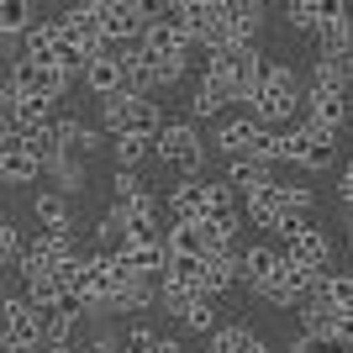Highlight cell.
Segmentation results:
<instances>
[{"label":"cell","instance_id":"obj_1","mask_svg":"<svg viewBox=\"0 0 353 353\" xmlns=\"http://www.w3.org/2000/svg\"><path fill=\"white\" fill-rule=\"evenodd\" d=\"M248 111L264 121V127H290L295 111H306V90H301L290 63H269V79H264V90L253 95Z\"/></svg>","mask_w":353,"mask_h":353},{"label":"cell","instance_id":"obj_2","mask_svg":"<svg viewBox=\"0 0 353 353\" xmlns=\"http://www.w3.org/2000/svg\"><path fill=\"white\" fill-rule=\"evenodd\" d=\"M101 121L105 132L121 137V132H137V137H159L163 132V111L153 95H132V90H121L111 101H101Z\"/></svg>","mask_w":353,"mask_h":353},{"label":"cell","instance_id":"obj_3","mask_svg":"<svg viewBox=\"0 0 353 353\" xmlns=\"http://www.w3.org/2000/svg\"><path fill=\"white\" fill-rule=\"evenodd\" d=\"M153 159L174 163L185 179H201V169H206V137L195 132V121H163V132L153 137Z\"/></svg>","mask_w":353,"mask_h":353},{"label":"cell","instance_id":"obj_4","mask_svg":"<svg viewBox=\"0 0 353 353\" xmlns=\"http://www.w3.org/2000/svg\"><path fill=\"white\" fill-rule=\"evenodd\" d=\"M285 163H301L311 174L332 169V163H338V132L311 127V121H290V127H285Z\"/></svg>","mask_w":353,"mask_h":353},{"label":"cell","instance_id":"obj_5","mask_svg":"<svg viewBox=\"0 0 353 353\" xmlns=\"http://www.w3.org/2000/svg\"><path fill=\"white\" fill-rule=\"evenodd\" d=\"M6 79L21 85V95H37V101H53V105L74 90L69 69H59V63H37V59H16L11 69H6Z\"/></svg>","mask_w":353,"mask_h":353},{"label":"cell","instance_id":"obj_6","mask_svg":"<svg viewBox=\"0 0 353 353\" xmlns=\"http://www.w3.org/2000/svg\"><path fill=\"white\" fill-rule=\"evenodd\" d=\"M37 174H43V163H37V153L27 148V137L16 132V127H6V132H0V179H6V185H32Z\"/></svg>","mask_w":353,"mask_h":353},{"label":"cell","instance_id":"obj_7","mask_svg":"<svg viewBox=\"0 0 353 353\" xmlns=\"http://www.w3.org/2000/svg\"><path fill=\"white\" fill-rule=\"evenodd\" d=\"M101 6V32L111 48H132L143 43V16H137L132 0H95Z\"/></svg>","mask_w":353,"mask_h":353},{"label":"cell","instance_id":"obj_8","mask_svg":"<svg viewBox=\"0 0 353 353\" xmlns=\"http://www.w3.org/2000/svg\"><path fill=\"white\" fill-rule=\"evenodd\" d=\"M259 137H264V121L253 117H232V121H221L216 137H211V148L216 153H227V159H253V148H259Z\"/></svg>","mask_w":353,"mask_h":353},{"label":"cell","instance_id":"obj_9","mask_svg":"<svg viewBox=\"0 0 353 353\" xmlns=\"http://www.w3.org/2000/svg\"><path fill=\"white\" fill-rule=\"evenodd\" d=\"M285 259L301 264V269H311V274H332V237H327L322 227H306L301 237L285 243Z\"/></svg>","mask_w":353,"mask_h":353},{"label":"cell","instance_id":"obj_10","mask_svg":"<svg viewBox=\"0 0 353 353\" xmlns=\"http://www.w3.org/2000/svg\"><path fill=\"white\" fill-rule=\"evenodd\" d=\"M85 90L95 95V101H111V95H121V90H127V63H121L117 48H111V53H101V59H90Z\"/></svg>","mask_w":353,"mask_h":353},{"label":"cell","instance_id":"obj_11","mask_svg":"<svg viewBox=\"0 0 353 353\" xmlns=\"http://www.w3.org/2000/svg\"><path fill=\"white\" fill-rule=\"evenodd\" d=\"M280 264H285V248H274V243H248V248H243V285L259 295L280 274Z\"/></svg>","mask_w":353,"mask_h":353},{"label":"cell","instance_id":"obj_12","mask_svg":"<svg viewBox=\"0 0 353 353\" xmlns=\"http://www.w3.org/2000/svg\"><path fill=\"white\" fill-rule=\"evenodd\" d=\"M264 79H269L264 53H259V48H232V90H237V101L253 105V95L264 90Z\"/></svg>","mask_w":353,"mask_h":353},{"label":"cell","instance_id":"obj_13","mask_svg":"<svg viewBox=\"0 0 353 353\" xmlns=\"http://www.w3.org/2000/svg\"><path fill=\"white\" fill-rule=\"evenodd\" d=\"M227 101H237L232 79H227V74H201V85H195V95H190V117L211 121V117H221V105H227Z\"/></svg>","mask_w":353,"mask_h":353},{"label":"cell","instance_id":"obj_14","mask_svg":"<svg viewBox=\"0 0 353 353\" xmlns=\"http://www.w3.org/2000/svg\"><path fill=\"white\" fill-rule=\"evenodd\" d=\"M163 248H169V259H211V232H206V221H169Z\"/></svg>","mask_w":353,"mask_h":353},{"label":"cell","instance_id":"obj_15","mask_svg":"<svg viewBox=\"0 0 353 353\" xmlns=\"http://www.w3.org/2000/svg\"><path fill=\"white\" fill-rule=\"evenodd\" d=\"M348 95H338V90H306V121L311 127H327V132H338V127H348Z\"/></svg>","mask_w":353,"mask_h":353},{"label":"cell","instance_id":"obj_16","mask_svg":"<svg viewBox=\"0 0 353 353\" xmlns=\"http://www.w3.org/2000/svg\"><path fill=\"white\" fill-rule=\"evenodd\" d=\"M143 48L153 59H174V53H190L195 37L185 27H174V21H153V27H143Z\"/></svg>","mask_w":353,"mask_h":353},{"label":"cell","instance_id":"obj_17","mask_svg":"<svg viewBox=\"0 0 353 353\" xmlns=\"http://www.w3.org/2000/svg\"><path fill=\"white\" fill-rule=\"evenodd\" d=\"M285 190H280V179H274V185H264V190L259 195H248V201H243V216H248V227H269V232H274V221L285 216Z\"/></svg>","mask_w":353,"mask_h":353},{"label":"cell","instance_id":"obj_18","mask_svg":"<svg viewBox=\"0 0 353 353\" xmlns=\"http://www.w3.org/2000/svg\"><path fill=\"white\" fill-rule=\"evenodd\" d=\"M169 216L174 221H206V179H179L169 190Z\"/></svg>","mask_w":353,"mask_h":353},{"label":"cell","instance_id":"obj_19","mask_svg":"<svg viewBox=\"0 0 353 353\" xmlns=\"http://www.w3.org/2000/svg\"><path fill=\"white\" fill-rule=\"evenodd\" d=\"M59 132H63V153H74V159H95V153L105 148V132H101V127H90V121L59 117Z\"/></svg>","mask_w":353,"mask_h":353},{"label":"cell","instance_id":"obj_20","mask_svg":"<svg viewBox=\"0 0 353 353\" xmlns=\"http://www.w3.org/2000/svg\"><path fill=\"white\" fill-rule=\"evenodd\" d=\"M227 185L248 201V195H259L264 185H274V174H269V163H259V159H232L227 163Z\"/></svg>","mask_w":353,"mask_h":353},{"label":"cell","instance_id":"obj_21","mask_svg":"<svg viewBox=\"0 0 353 353\" xmlns=\"http://www.w3.org/2000/svg\"><path fill=\"white\" fill-rule=\"evenodd\" d=\"M21 295L48 316V311L63 306V280H59V274H21Z\"/></svg>","mask_w":353,"mask_h":353},{"label":"cell","instance_id":"obj_22","mask_svg":"<svg viewBox=\"0 0 353 353\" xmlns=\"http://www.w3.org/2000/svg\"><path fill=\"white\" fill-rule=\"evenodd\" d=\"M32 216H37V232H69V195L43 190L32 201Z\"/></svg>","mask_w":353,"mask_h":353},{"label":"cell","instance_id":"obj_23","mask_svg":"<svg viewBox=\"0 0 353 353\" xmlns=\"http://www.w3.org/2000/svg\"><path fill=\"white\" fill-rule=\"evenodd\" d=\"M148 201H153V190L137 179V169H117V174H111V206H117V211L148 206Z\"/></svg>","mask_w":353,"mask_h":353},{"label":"cell","instance_id":"obj_24","mask_svg":"<svg viewBox=\"0 0 353 353\" xmlns=\"http://www.w3.org/2000/svg\"><path fill=\"white\" fill-rule=\"evenodd\" d=\"M43 174L53 179V190H59V195H79V190H85V159H74V153L53 159Z\"/></svg>","mask_w":353,"mask_h":353},{"label":"cell","instance_id":"obj_25","mask_svg":"<svg viewBox=\"0 0 353 353\" xmlns=\"http://www.w3.org/2000/svg\"><path fill=\"white\" fill-rule=\"evenodd\" d=\"M316 48H322V59H348L353 53V16L316 27Z\"/></svg>","mask_w":353,"mask_h":353},{"label":"cell","instance_id":"obj_26","mask_svg":"<svg viewBox=\"0 0 353 353\" xmlns=\"http://www.w3.org/2000/svg\"><path fill=\"white\" fill-rule=\"evenodd\" d=\"M237 211H243V195H237L227 179H206V221L237 216Z\"/></svg>","mask_w":353,"mask_h":353},{"label":"cell","instance_id":"obj_27","mask_svg":"<svg viewBox=\"0 0 353 353\" xmlns=\"http://www.w3.org/2000/svg\"><path fill=\"white\" fill-rule=\"evenodd\" d=\"M348 85H353L348 59H316V69H311V90H338V95H348Z\"/></svg>","mask_w":353,"mask_h":353},{"label":"cell","instance_id":"obj_28","mask_svg":"<svg viewBox=\"0 0 353 353\" xmlns=\"http://www.w3.org/2000/svg\"><path fill=\"white\" fill-rule=\"evenodd\" d=\"M179 327H185V332H195V338H211V332L221 327V316H216V295H201V301H195V306L179 316Z\"/></svg>","mask_w":353,"mask_h":353},{"label":"cell","instance_id":"obj_29","mask_svg":"<svg viewBox=\"0 0 353 353\" xmlns=\"http://www.w3.org/2000/svg\"><path fill=\"white\" fill-rule=\"evenodd\" d=\"M32 21H37V0H0V32L6 37H21Z\"/></svg>","mask_w":353,"mask_h":353},{"label":"cell","instance_id":"obj_30","mask_svg":"<svg viewBox=\"0 0 353 353\" xmlns=\"http://www.w3.org/2000/svg\"><path fill=\"white\" fill-rule=\"evenodd\" d=\"M311 295H322V301H332L338 311H353V274H316V290Z\"/></svg>","mask_w":353,"mask_h":353},{"label":"cell","instance_id":"obj_31","mask_svg":"<svg viewBox=\"0 0 353 353\" xmlns=\"http://www.w3.org/2000/svg\"><path fill=\"white\" fill-rule=\"evenodd\" d=\"M195 301H201V290H190V285H179V280L159 285V311H163V316H185Z\"/></svg>","mask_w":353,"mask_h":353},{"label":"cell","instance_id":"obj_32","mask_svg":"<svg viewBox=\"0 0 353 353\" xmlns=\"http://www.w3.org/2000/svg\"><path fill=\"white\" fill-rule=\"evenodd\" d=\"M111 153H117V169H137V163L153 153V137H137V132H121L111 137Z\"/></svg>","mask_w":353,"mask_h":353},{"label":"cell","instance_id":"obj_33","mask_svg":"<svg viewBox=\"0 0 353 353\" xmlns=\"http://www.w3.org/2000/svg\"><path fill=\"white\" fill-rule=\"evenodd\" d=\"M27 137V148L32 153H37V163H53V159H63V132H59V121H53V127H37V132H21Z\"/></svg>","mask_w":353,"mask_h":353},{"label":"cell","instance_id":"obj_34","mask_svg":"<svg viewBox=\"0 0 353 353\" xmlns=\"http://www.w3.org/2000/svg\"><path fill=\"white\" fill-rule=\"evenodd\" d=\"M0 253H6V269H11V274H21L27 243H21V227H16V221H0Z\"/></svg>","mask_w":353,"mask_h":353},{"label":"cell","instance_id":"obj_35","mask_svg":"<svg viewBox=\"0 0 353 353\" xmlns=\"http://www.w3.org/2000/svg\"><path fill=\"white\" fill-rule=\"evenodd\" d=\"M280 16L295 32H316V0H280Z\"/></svg>","mask_w":353,"mask_h":353},{"label":"cell","instance_id":"obj_36","mask_svg":"<svg viewBox=\"0 0 353 353\" xmlns=\"http://www.w3.org/2000/svg\"><path fill=\"white\" fill-rule=\"evenodd\" d=\"M248 338H253V327H216V332H211V353H243L248 348Z\"/></svg>","mask_w":353,"mask_h":353},{"label":"cell","instance_id":"obj_37","mask_svg":"<svg viewBox=\"0 0 353 353\" xmlns=\"http://www.w3.org/2000/svg\"><path fill=\"white\" fill-rule=\"evenodd\" d=\"M159 348H163V338L153 327H132V332L121 338V353H159Z\"/></svg>","mask_w":353,"mask_h":353},{"label":"cell","instance_id":"obj_38","mask_svg":"<svg viewBox=\"0 0 353 353\" xmlns=\"http://www.w3.org/2000/svg\"><path fill=\"white\" fill-rule=\"evenodd\" d=\"M290 353H348L338 338H322V332H301V338L290 343Z\"/></svg>","mask_w":353,"mask_h":353},{"label":"cell","instance_id":"obj_39","mask_svg":"<svg viewBox=\"0 0 353 353\" xmlns=\"http://www.w3.org/2000/svg\"><path fill=\"white\" fill-rule=\"evenodd\" d=\"M280 190H285V206H295V211H311V206H316L311 185H301V179H290V185H280Z\"/></svg>","mask_w":353,"mask_h":353},{"label":"cell","instance_id":"obj_40","mask_svg":"<svg viewBox=\"0 0 353 353\" xmlns=\"http://www.w3.org/2000/svg\"><path fill=\"white\" fill-rule=\"evenodd\" d=\"M137 16H143V27H153V21H169V0H132Z\"/></svg>","mask_w":353,"mask_h":353},{"label":"cell","instance_id":"obj_41","mask_svg":"<svg viewBox=\"0 0 353 353\" xmlns=\"http://www.w3.org/2000/svg\"><path fill=\"white\" fill-rule=\"evenodd\" d=\"M348 16V0H316V27H327V21H343Z\"/></svg>","mask_w":353,"mask_h":353},{"label":"cell","instance_id":"obj_42","mask_svg":"<svg viewBox=\"0 0 353 353\" xmlns=\"http://www.w3.org/2000/svg\"><path fill=\"white\" fill-rule=\"evenodd\" d=\"M332 338H338L343 348H353V311H338V322H332Z\"/></svg>","mask_w":353,"mask_h":353},{"label":"cell","instance_id":"obj_43","mask_svg":"<svg viewBox=\"0 0 353 353\" xmlns=\"http://www.w3.org/2000/svg\"><path fill=\"white\" fill-rule=\"evenodd\" d=\"M338 195H343V206L353 211V174H343V185H338Z\"/></svg>","mask_w":353,"mask_h":353},{"label":"cell","instance_id":"obj_44","mask_svg":"<svg viewBox=\"0 0 353 353\" xmlns=\"http://www.w3.org/2000/svg\"><path fill=\"white\" fill-rule=\"evenodd\" d=\"M243 353H269V343L259 338V332H253V338H248V348H243Z\"/></svg>","mask_w":353,"mask_h":353},{"label":"cell","instance_id":"obj_45","mask_svg":"<svg viewBox=\"0 0 353 353\" xmlns=\"http://www.w3.org/2000/svg\"><path fill=\"white\" fill-rule=\"evenodd\" d=\"M159 353H190V348H185V343H174V338H163V348Z\"/></svg>","mask_w":353,"mask_h":353},{"label":"cell","instance_id":"obj_46","mask_svg":"<svg viewBox=\"0 0 353 353\" xmlns=\"http://www.w3.org/2000/svg\"><path fill=\"white\" fill-rule=\"evenodd\" d=\"M74 353H95V348H90V343H79V348H74Z\"/></svg>","mask_w":353,"mask_h":353},{"label":"cell","instance_id":"obj_47","mask_svg":"<svg viewBox=\"0 0 353 353\" xmlns=\"http://www.w3.org/2000/svg\"><path fill=\"white\" fill-rule=\"evenodd\" d=\"M37 6H63V0H37Z\"/></svg>","mask_w":353,"mask_h":353},{"label":"cell","instance_id":"obj_48","mask_svg":"<svg viewBox=\"0 0 353 353\" xmlns=\"http://www.w3.org/2000/svg\"><path fill=\"white\" fill-rule=\"evenodd\" d=\"M185 6H206V0H185Z\"/></svg>","mask_w":353,"mask_h":353},{"label":"cell","instance_id":"obj_49","mask_svg":"<svg viewBox=\"0 0 353 353\" xmlns=\"http://www.w3.org/2000/svg\"><path fill=\"white\" fill-rule=\"evenodd\" d=\"M343 174H353V159H348V169H343Z\"/></svg>","mask_w":353,"mask_h":353},{"label":"cell","instance_id":"obj_50","mask_svg":"<svg viewBox=\"0 0 353 353\" xmlns=\"http://www.w3.org/2000/svg\"><path fill=\"white\" fill-rule=\"evenodd\" d=\"M348 127H353V105H348Z\"/></svg>","mask_w":353,"mask_h":353},{"label":"cell","instance_id":"obj_51","mask_svg":"<svg viewBox=\"0 0 353 353\" xmlns=\"http://www.w3.org/2000/svg\"><path fill=\"white\" fill-rule=\"evenodd\" d=\"M348 243H353V221H348Z\"/></svg>","mask_w":353,"mask_h":353},{"label":"cell","instance_id":"obj_52","mask_svg":"<svg viewBox=\"0 0 353 353\" xmlns=\"http://www.w3.org/2000/svg\"><path fill=\"white\" fill-rule=\"evenodd\" d=\"M348 69H353V53H348Z\"/></svg>","mask_w":353,"mask_h":353}]
</instances>
